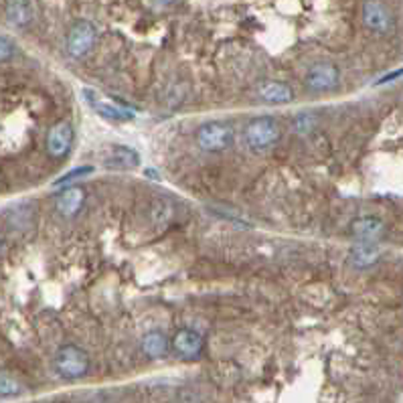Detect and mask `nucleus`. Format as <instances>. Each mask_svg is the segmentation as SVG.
Masks as SVG:
<instances>
[{"label": "nucleus", "instance_id": "nucleus-1", "mask_svg": "<svg viewBox=\"0 0 403 403\" xmlns=\"http://www.w3.org/2000/svg\"><path fill=\"white\" fill-rule=\"evenodd\" d=\"M280 140V124L271 116H257L250 119L243 130V142L252 152H266Z\"/></svg>", "mask_w": 403, "mask_h": 403}, {"label": "nucleus", "instance_id": "nucleus-2", "mask_svg": "<svg viewBox=\"0 0 403 403\" xmlns=\"http://www.w3.org/2000/svg\"><path fill=\"white\" fill-rule=\"evenodd\" d=\"M55 371L63 379H69V381L81 379L83 375L90 371V357L81 346L65 344L55 355Z\"/></svg>", "mask_w": 403, "mask_h": 403}, {"label": "nucleus", "instance_id": "nucleus-3", "mask_svg": "<svg viewBox=\"0 0 403 403\" xmlns=\"http://www.w3.org/2000/svg\"><path fill=\"white\" fill-rule=\"evenodd\" d=\"M194 140H197V146L203 152H221L233 144L235 134L227 122H209L197 130Z\"/></svg>", "mask_w": 403, "mask_h": 403}, {"label": "nucleus", "instance_id": "nucleus-4", "mask_svg": "<svg viewBox=\"0 0 403 403\" xmlns=\"http://www.w3.org/2000/svg\"><path fill=\"white\" fill-rule=\"evenodd\" d=\"M98 43V30L90 21H79L67 33L65 51L71 59H83Z\"/></svg>", "mask_w": 403, "mask_h": 403}, {"label": "nucleus", "instance_id": "nucleus-5", "mask_svg": "<svg viewBox=\"0 0 403 403\" xmlns=\"http://www.w3.org/2000/svg\"><path fill=\"white\" fill-rule=\"evenodd\" d=\"M341 74L332 63H314L306 74V88L316 93L322 91H332L339 88Z\"/></svg>", "mask_w": 403, "mask_h": 403}, {"label": "nucleus", "instance_id": "nucleus-6", "mask_svg": "<svg viewBox=\"0 0 403 403\" xmlns=\"http://www.w3.org/2000/svg\"><path fill=\"white\" fill-rule=\"evenodd\" d=\"M363 23L365 27L379 35H387L393 29V15L387 11V6L379 0H367L363 4Z\"/></svg>", "mask_w": 403, "mask_h": 403}, {"label": "nucleus", "instance_id": "nucleus-7", "mask_svg": "<svg viewBox=\"0 0 403 403\" xmlns=\"http://www.w3.org/2000/svg\"><path fill=\"white\" fill-rule=\"evenodd\" d=\"M74 146V128L69 122H57L47 134V152L53 158H63Z\"/></svg>", "mask_w": 403, "mask_h": 403}, {"label": "nucleus", "instance_id": "nucleus-8", "mask_svg": "<svg viewBox=\"0 0 403 403\" xmlns=\"http://www.w3.org/2000/svg\"><path fill=\"white\" fill-rule=\"evenodd\" d=\"M83 93H86V100L91 105V110L104 119H110V122H130V119H134V112L132 110L122 107L118 104H112V102H107L104 98H98L91 90H86Z\"/></svg>", "mask_w": 403, "mask_h": 403}, {"label": "nucleus", "instance_id": "nucleus-9", "mask_svg": "<svg viewBox=\"0 0 403 403\" xmlns=\"http://www.w3.org/2000/svg\"><path fill=\"white\" fill-rule=\"evenodd\" d=\"M255 95L266 104H290L294 100V91L290 86L276 79H264L255 86Z\"/></svg>", "mask_w": 403, "mask_h": 403}, {"label": "nucleus", "instance_id": "nucleus-10", "mask_svg": "<svg viewBox=\"0 0 403 403\" xmlns=\"http://www.w3.org/2000/svg\"><path fill=\"white\" fill-rule=\"evenodd\" d=\"M173 349L182 358H197L203 351V337L193 329H180L173 337Z\"/></svg>", "mask_w": 403, "mask_h": 403}, {"label": "nucleus", "instance_id": "nucleus-11", "mask_svg": "<svg viewBox=\"0 0 403 403\" xmlns=\"http://www.w3.org/2000/svg\"><path fill=\"white\" fill-rule=\"evenodd\" d=\"M351 233L358 241H363V243H373V241H377L385 233V225H383V221L379 217H371L369 215V217H361L357 221H353Z\"/></svg>", "mask_w": 403, "mask_h": 403}, {"label": "nucleus", "instance_id": "nucleus-12", "mask_svg": "<svg viewBox=\"0 0 403 403\" xmlns=\"http://www.w3.org/2000/svg\"><path fill=\"white\" fill-rule=\"evenodd\" d=\"M86 203V191L81 187H69L57 197V211L63 217H74Z\"/></svg>", "mask_w": 403, "mask_h": 403}, {"label": "nucleus", "instance_id": "nucleus-13", "mask_svg": "<svg viewBox=\"0 0 403 403\" xmlns=\"http://www.w3.org/2000/svg\"><path fill=\"white\" fill-rule=\"evenodd\" d=\"M4 13H6V21L16 29L27 27L33 21V6L29 0H6Z\"/></svg>", "mask_w": 403, "mask_h": 403}, {"label": "nucleus", "instance_id": "nucleus-14", "mask_svg": "<svg viewBox=\"0 0 403 403\" xmlns=\"http://www.w3.org/2000/svg\"><path fill=\"white\" fill-rule=\"evenodd\" d=\"M142 351L144 355H148L150 358H163L168 353V339L160 330H150L142 337Z\"/></svg>", "mask_w": 403, "mask_h": 403}, {"label": "nucleus", "instance_id": "nucleus-15", "mask_svg": "<svg viewBox=\"0 0 403 403\" xmlns=\"http://www.w3.org/2000/svg\"><path fill=\"white\" fill-rule=\"evenodd\" d=\"M105 168H116V170H124V168H136L140 165V156L138 152L132 148H124V146H116L114 152L105 158Z\"/></svg>", "mask_w": 403, "mask_h": 403}, {"label": "nucleus", "instance_id": "nucleus-16", "mask_svg": "<svg viewBox=\"0 0 403 403\" xmlns=\"http://www.w3.org/2000/svg\"><path fill=\"white\" fill-rule=\"evenodd\" d=\"M377 259H379V250L375 247L373 243H363V241H358L357 245L351 250V264L357 269L371 268Z\"/></svg>", "mask_w": 403, "mask_h": 403}, {"label": "nucleus", "instance_id": "nucleus-17", "mask_svg": "<svg viewBox=\"0 0 403 403\" xmlns=\"http://www.w3.org/2000/svg\"><path fill=\"white\" fill-rule=\"evenodd\" d=\"M23 391L21 383L16 381L11 373L0 371V397H8V395H18Z\"/></svg>", "mask_w": 403, "mask_h": 403}, {"label": "nucleus", "instance_id": "nucleus-18", "mask_svg": "<svg viewBox=\"0 0 403 403\" xmlns=\"http://www.w3.org/2000/svg\"><path fill=\"white\" fill-rule=\"evenodd\" d=\"M90 173H93V166H77V168H71L67 175H63V177H59V179L55 180V187L67 185V182H71V180L81 179V177H88Z\"/></svg>", "mask_w": 403, "mask_h": 403}, {"label": "nucleus", "instance_id": "nucleus-19", "mask_svg": "<svg viewBox=\"0 0 403 403\" xmlns=\"http://www.w3.org/2000/svg\"><path fill=\"white\" fill-rule=\"evenodd\" d=\"M314 124H316V118H314L313 114H308V112L298 114V118L294 119V128H296L298 134H306L308 130H313Z\"/></svg>", "mask_w": 403, "mask_h": 403}, {"label": "nucleus", "instance_id": "nucleus-20", "mask_svg": "<svg viewBox=\"0 0 403 403\" xmlns=\"http://www.w3.org/2000/svg\"><path fill=\"white\" fill-rule=\"evenodd\" d=\"M13 53H15V45L6 37H0V61L11 59Z\"/></svg>", "mask_w": 403, "mask_h": 403}, {"label": "nucleus", "instance_id": "nucleus-21", "mask_svg": "<svg viewBox=\"0 0 403 403\" xmlns=\"http://www.w3.org/2000/svg\"><path fill=\"white\" fill-rule=\"evenodd\" d=\"M399 75H403V69H399V71H393V74H389L387 77H383V79H379L377 83H387V81H391V79H397Z\"/></svg>", "mask_w": 403, "mask_h": 403}, {"label": "nucleus", "instance_id": "nucleus-22", "mask_svg": "<svg viewBox=\"0 0 403 403\" xmlns=\"http://www.w3.org/2000/svg\"><path fill=\"white\" fill-rule=\"evenodd\" d=\"M156 2H158L160 6H170V4H175L177 0H156Z\"/></svg>", "mask_w": 403, "mask_h": 403}]
</instances>
